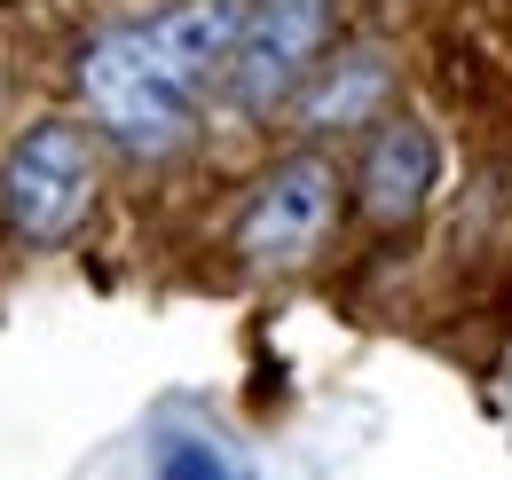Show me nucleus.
Masks as SVG:
<instances>
[{
	"label": "nucleus",
	"mask_w": 512,
	"mask_h": 480,
	"mask_svg": "<svg viewBox=\"0 0 512 480\" xmlns=\"http://www.w3.org/2000/svg\"><path fill=\"white\" fill-rule=\"evenodd\" d=\"M434 181H442V142H434L426 119H379L363 134V158H355V205H363V221L410 229L426 213Z\"/></svg>",
	"instance_id": "5"
},
{
	"label": "nucleus",
	"mask_w": 512,
	"mask_h": 480,
	"mask_svg": "<svg viewBox=\"0 0 512 480\" xmlns=\"http://www.w3.org/2000/svg\"><path fill=\"white\" fill-rule=\"evenodd\" d=\"M158 63L190 87L197 103L237 71V48H245V0H166L158 16H142Z\"/></svg>",
	"instance_id": "6"
},
{
	"label": "nucleus",
	"mask_w": 512,
	"mask_h": 480,
	"mask_svg": "<svg viewBox=\"0 0 512 480\" xmlns=\"http://www.w3.org/2000/svg\"><path fill=\"white\" fill-rule=\"evenodd\" d=\"M323 48H331V0H245V48L229 71V95L253 119H268V111L300 103Z\"/></svg>",
	"instance_id": "4"
},
{
	"label": "nucleus",
	"mask_w": 512,
	"mask_h": 480,
	"mask_svg": "<svg viewBox=\"0 0 512 480\" xmlns=\"http://www.w3.org/2000/svg\"><path fill=\"white\" fill-rule=\"evenodd\" d=\"M95 205V134L79 119H40L0 158V221L32 252H56L79 237Z\"/></svg>",
	"instance_id": "2"
},
{
	"label": "nucleus",
	"mask_w": 512,
	"mask_h": 480,
	"mask_svg": "<svg viewBox=\"0 0 512 480\" xmlns=\"http://www.w3.org/2000/svg\"><path fill=\"white\" fill-rule=\"evenodd\" d=\"M331 221H339V166L316 150H292L253 181V197L237 213V252H245V268L284 276V268H308L323 252Z\"/></svg>",
	"instance_id": "3"
},
{
	"label": "nucleus",
	"mask_w": 512,
	"mask_h": 480,
	"mask_svg": "<svg viewBox=\"0 0 512 480\" xmlns=\"http://www.w3.org/2000/svg\"><path fill=\"white\" fill-rule=\"evenodd\" d=\"M150 480H253L245 449H229L221 433H197V425H166L150 441Z\"/></svg>",
	"instance_id": "8"
},
{
	"label": "nucleus",
	"mask_w": 512,
	"mask_h": 480,
	"mask_svg": "<svg viewBox=\"0 0 512 480\" xmlns=\"http://www.w3.org/2000/svg\"><path fill=\"white\" fill-rule=\"evenodd\" d=\"M386 87H394V71H386L379 48H347V56L316 63V79L300 87V126L308 134H331V126H379V103Z\"/></svg>",
	"instance_id": "7"
},
{
	"label": "nucleus",
	"mask_w": 512,
	"mask_h": 480,
	"mask_svg": "<svg viewBox=\"0 0 512 480\" xmlns=\"http://www.w3.org/2000/svg\"><path fill=\"white\" fill-rule=\"evenodd\" d=\"M71 87H79L87 119L103 126L127 158H174V150L197 134V95L158 63L142 16L87 32L79 56H71Z\"/></svg>",
	"instance_id": "1"
}]
</instances>
